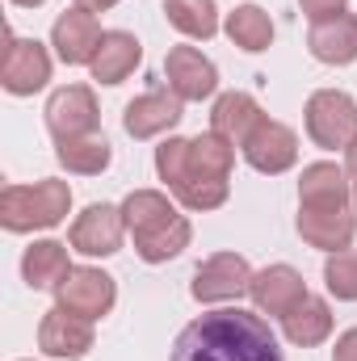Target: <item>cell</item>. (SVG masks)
Returning a JSON list of instances; mask_svg holds the SVG:
<instances>
[{"label": "cell", "mask_w": 357, "mask_h": 361, "mask_svg": "<svg viewBox=\"0 0 357 361\" xmlns=\"http://www.w3.org/2000/svg\"><path fill=\"white\" fill-rule=\"evenodd\" d=\"M236 147L214 130L198 139H164L156 147V173L185 210H219L231 193Z\"/></svg>", "instance_id": "obj_1"}, {"label": "cell", "mask_w": 357, "mask_h": 361, "mask_svg": "<svg viewBox=\"0 0 357 361\" xmlns=\"http://www.w3.org/2000/svg\"><path fill=\"white\" fill-rule=\"evenodd\" d=\"M169 361H286L282 345L257 311L219 307L185 324Z\"/></svg>", "instance_id": "obj_2"}, {"label": "cell", "mask_w": 357, "mask_h": 361, "mask_svg": "<svg viewBox=\"0 0 357 361\" xmlns=\"http://www.w3.org/2000/svg\"><path fill=\"white\" fill-rule=\"evenodd\" d=\"M122 219H126L139 261H147V265H164V261L181 257L193 240L189 219L177 214V206L160 189H131L122 202Z\"/></svg>", "instance_id": "obj_3"}, {"label": "cell", "mask_w": 357, "mask_h": 361, "mask_svg": "<svg viewBox=\"0 0 357 361\" xmlns=\"http://www.w3.org/2000/svg\"><path fill=\"white\" fill-rule=\"evenodd\" d=\"M72 210V185L59 177H42L34 185H4L0 189V227L13 235L59 227Z\"/></svg>", "instance_id": "obj_4"}, {"label": "cell", "mask_w": 357, "mask_h": 361, "mask_svg": "<svg viewBox=\"0 0 357 361\" xmlns=\"http://www.w3.org/2000/svg\"><path fill=\"white\" fill-rule=\"evenodd\" d=\"M307 135L324 152H345L357 139V101L341 89H320L307 97Z\"/></svg>", "instance_id": "obj_5"}, {"label": "cell", "mask_w": 357, "mask_h": 361, "mask_svg": "<svg viewBox=\"0 0 357 361\" xmlns=\"http://www.w3.org/2000/svg\"><path fill=\"white\" fill-rule=\"evenodd\" d=\"M298 235L320 252H345L357 235L353 202H311L298 206Z\"/></svg>", "instance_id": "obj_6"}, {"label": "cell", "mask_w": 357, "mask_h": 361, "mask_svg": "<svg viewBox=\"0 0 357 361\" xmlns=\"http://www.w3.org/2000/svg\"><path fill=\"white\" fill-rule=\"evenodd\" d=\"M42 114H47V130H51L55 143L97 135V122H101V109H97V97H92L89 85H63V89H55Z\"/></svg>", "instance_id": "obj_7"}, {"label": "cell", "mask_w": 357, "mask_h": 361, "mask_svg": "<svg viewBox=\"0 0 357 361\" xmlns=\"http://www.w3.org/2000/svg\"><path fill=\"white\" fill-rule=\"evenodd\" d=\"M51 80V55L38 38H17L8 34L4 59H0V85L13 97H34L38 89H47Z\"/></svg>", "instance_id": "obj_8"}, {"label": "cell", "mask_w": 357, "mask_h": 361, "mask_svg": "<svg viewBox=\"0 0 357 361\" xmlns=\"http://www.w3.org/2000/svg\"><path fill=\"white\" fill-rule=\"evenodd\" d=\"M248 286H253V265L240 252H214L193 269L189 294L198 302H231V298L248 294Z\"/></svg>", "instance_id": "obj_9"}, {"label": "cell", "mask_w": 357, "mask_h": 361, "mask_svg": "<svg viewBox=\"0 0 357 361\" xmlns=\"http://www.w3.org/2000/svg\"><path fill=\"white\" fill-rule=\"evenodd\" d=\"M114 298H118L114 277L105 269H92V265H76V269L68 273V281L55 290V302L63 311H72L80 319H92V324L114 311Z\"/></svg>", "instance_id": "obj_10"}, {"label": "cell", "mask_w": 357, "mask_h": 361, "mask_svg": "<svg viewBox=\"0 0 357 361\" xmlns=\"http://www.w3.org/2000/svg\"><path fill=\"white\" fill-rule=\"evenodd\" d=\"M122 235H126L122 206H109V202L85 206V214H76V223L68 227V244L85 257H114L122 248Z\"/></svg>", "instance_id": "obj_11"}, {"label": "cell", "mask_w": 357, "mask_h": 361, "mask_svg": "<svg viewBox=\"0 0 357 361\" xmlns=\"http://www.w3.org/2000/svg\"><path fill=\"white\" fill-rule=\"evenodd\" d=\"M244 160L265 173V177H282L298 164V135L286 126V122H273V118H261L257 130L244 139Z\"/></svg>", "instance_id": "obj_12"}, {"label": "cell", "mask_w": 357, "mask_h": 361, "mask_svg": "<svg viewBox=\"0 0 357 361\" xmlns=\"http://www.w3.org/2000/svg\"><path fill=\"white\" fill-rule=\"evenodd\" d=\"M101 38H105V30H101L97 13L80 8V4H76V8H68V13H59V17H55V25H51V47H55V55H59L68 68L92 63V59H97Z\"/></svg>", "instance_id": "obj_13"}, {"label": "cell", "mask_w": 357, "mask_h": 361, "mask_svg": "<svg viewBox=\"0 0 357 361\" xmlns=\"http://www.w3.org/2000/svg\"><path fill=\"white\" fill-rule=\"evenodd\" d=\"M181 101L173 89H147L139 92L135 101H126V109H122V130L131 135V139H156V135H164V130H173L181 118Z\"/></svg>", "instance_id": "obj_14"}, {"label": "cell", "mask_w": 357, "mask_h": 361, "mask_svg": "<svg viewBox=\"0 0 357 361\" xmlns=\"http://www.w3.org/2000/svg\"><path fill=\"white\" fill-rule=\"evenodd\" d=\"M92 319H80L63 307H51L38 324V349L47 357H59V361H80L92 349Z\"/></svg>", "instance_id": "obj_15"}, {"label": "cell", "mask_w": 357, "mask_h": 361, "mask_svg": "<svg viewBox=\"0 0 357 361\" xmlns=\"http://www.w3.org/2000/svg\"><path fill=\"white\" fill-rule=\"evenodd\" d=\"M248 294H253V302H257L261 315H277V319H286V315L311 294V290H307L303 273L294 269V265H269V269L253 273Z\"/></svg>", "instance_id": "obj_16"}, {"label": "cell", "mask_w": 357, "mask_h": 361, "mask_svg": "<svg viewBox=\"0 0 357 361\" xmlns=\"http://www.w3.org/2000/svg\"><path fill=\"white\" fill-rule=\"evenodd\" d=\"M164 80L181 101H202L219 89V68L198 47H173L164 55Z\"/></svg>", "instance_id": "obj_17"}, {"label": "cell", "mask_w": 357, "mask_h": 361, "mask_svg": "<svg viewBox=\"0 0 357 361\" xmlns=\"http://www.w3.org/2000/svg\"><path fill=\"white\" fill-rule=\"evenodd\" d=\"M307 51L328 63V68H345L357 59V17L353 13H337V17H324V21H311V34H307Z\"/></svg>", "instance_id": "obj_18"}, {"label": "cell", "mask_w": 357, "mask_h": 361, "mask_svg": "<svg viewBox=\"0 0 357 361\" xmlns=\"http://www.w3.org/2000/svg\"><path fill=\"white\" fill-rule=\"evenodd\" d=\"M261 118H265V109L257 105L253 92H223L210 109V130L219 139H227L231 147H244V139L257 130Z\"/></svg>", "instance_id": "obj_19"}, {"label": "cell", "mask_w": 357, "mask_h": 361, "mask_svg": "<svg viewBox=\"0 0 357 361\" xmlns=\"http://www.w3.org/2000/svg\"><path fill=\"white\" fill-rule=\"evenodd\" d=\"M139 63H143L139 38L126 34V30H105V38L97 47V59H92L89 68H92V80L97 85H122Z\"/></svg>", "instance_id": "obj_20"}, {"label": "cell", "mask_w": 357, "mask_h": 361, "mask_svg": "<svg viewBox=\"0 0 357 361\" xmlns=\"http://www.w3.org/2000/svg\"><path fill=\"white\" fill-rule=\"evenodd\" d=\"M72 269L76 265L68 261V244H59V240H38L21 257V277L30 290H59Z\"/></svg>", "instance_id": "obj_21"}, {"label": "cell", "mask_w": 357, "mask_h": 361, "mask_svg": "<svg viewBox=\"0 0 357 361\" xmlns=\"http://www.w3.org/2000/svg\"><path fill=\"white\" fill-rule=\"evenodd\" d=\"M282 332H286L290 345H298V349H315V345H324V341L332 336V307H328L324 298L307 294V298L282 319Z\"/></svg>", "instance_id": "obj_22"}, {"label": "cell", "mask_w": 357, "mask_h": 361, "mask_svg": "<svg viewBox=\"0 0 357 361\" xmlns=\"http://www.w3.org/2000/svg\"><path fill=\"white\" fill-rule=\"evenodd\" d=\"M311 202H353L349 173L332 160L307 164L303 177H298V206H311Z\"/></svg>", "instance_id": "obj_23"}, {"label": "cell", "mask_w": 357, "mask_h": 361, "mask_svg": "<svg viewBox=\"0 0 357 361\" xmlns=\"http://www.w3.org/2000/svg\"><path fill=\"white\" fill-rule=\"evenodd\" d=\"M55 156L72 177H101L109 169V160H114V147H109L105 135H85V139L55 143Z\"/></svg>", "instance_id": "obj_24"}, {"label": "cell", "mask_w": 357, "mask_h": 361, "mask_svg": "<svg viewBox=\"0 0 357 361\" xmlns=\"http://www.w3.org/2000/svg\"><path fill=\"white\" fill-rule=\"evenodd\" d=\"M223 30H227V38H231L240 51H248V55H261V51H269V42H273V21H269V13L261 4H236V8L227 13Z\"/></svg>", "instance_id": "obj_25"}, {"label": "cell", "mask_w": 357, "mask_h": 361, "mask_svg": "<svg viewBox=\"0 0 357 361\" xmlns=\"http://www.w3.org/2000/svg\"><path fill=\"white\" fill-rule=\"evenodd\" d=\"M164 17L185 38H202L206 42V38L219 34V8H214V0H164Z\"/></svg>", "instance_id": "obj_26"}, {"label": "cell", "mask_w": 357, "mask_h": 361, "mask_svg": "<svg viewBox=\"0 0 357 361\" xmlns=\"http://www.w3.org/2000/svg\"><path fill=\"white\" fill-rule=\"evenodd\" d=\"M324 286L332 298L341 302H357V252L345 248V252H328L324 261Z\"/></svg>", "instance_id": "obj_27"}, {"label": "cell", "mask_w": 357, "mask_h": 361, "mask_svg": "<svg viewBox=\"0 0 357 361\" xmlns=\"http://www.w3.org/2000/svg\"><path fill=\"white\" fill-rule=\"evenodd\" d=\"M298 8H303V17H311V21H324V17L345 13V0H298Z\"/></svg>", "instance_id": "obj_28"}, {"label": "cell", "mask_w": 357, "mask_h": 361, "mask_svg": "<svg viewBox=\"0 0 357 361\" xmlns=\"http://www.w3.org/2000/svg\"><path fill=\"white\" fill-rule=\"evenodd\" d=\"M332 361H357V328H349V332H341V336H337Z\"/></svg>", "instance_id": "obj_29"}, {"label": "cell", "mask_w": 357, "mask_h": 361, "mask_svg": "<svg viewBox=\"0 0 357 361\" xmlns=\"http://www.w3.org/2000/svg\"><path fill=\"white\" fill-rule=\"evenodd\" d=\"M345 173L357 180V139L349 143V147H345Z\"/></svg>", "instance_id": "obj_30"}, {"label": "cell", "mask_w": 357, "mask_h": 361, "mask_svg": "<svg viewBox=\"0 0 357 361\" xmlns=\"http://www.w3.org/2000/svg\"><path fill=\"white\" fill-rule=\"evenodd\" d=\"M80 8H89V13H105V8H114L118 0H76Z\"/></svg>", "instance_id": "obj_31"}, {"label": "cell", "mask_w": 357, "mask_h": 361, "mask_svg": "<svg viewBox=\"0 0 357 361\" xmlns=\"http://www.w3.org/2000/svg\"><path fill=\"white\" fill-rule=\"evenodd\" d=\"M13 4H21V8H38V4H47V0H13Z\"/></svg>", "instance_id": "obj_32"}, {"label": "cell", "mask_w": 357, "mask_h": 361, "mask_svg": "<svg viewBox=\"0 0 357 361\" xmlns=\"http://www.w3.org/2000/svg\"><path fill=\"white\" fill-rule=\"evenodd\" d=\"M353 206H357V180H353Z\"/></svg>", "instance_id": "obj_33"}]
</instances>
